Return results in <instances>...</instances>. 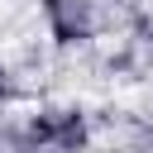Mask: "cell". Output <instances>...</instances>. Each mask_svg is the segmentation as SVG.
I'll use <instances>...</instances> for the list:
<instances>
[]
</instances>
